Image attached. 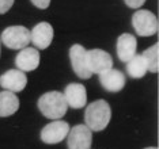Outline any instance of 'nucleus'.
Segmentation results:
<instances>
[{
    "label": "nucleus",
    "mask_w": 159,
    "mask_h": 149,
    "mask_svg": "<svg viewBox=\"0 0 159 149\" xmlns=\"http://www.w3.org/2000/svg\"><path fill=\"white\" fill-rule=\"evenodd\" d=\"M137 41L136 37L129 33H124L117 38V56L122 63H128L136 54Z\"/></svg>",
    "instance_id": "13"
},
{
    "label": "nucleus",
    "mask_w": 159,
    "mask_h": 149,
    "mask_svg": "<svg viewBox=\"0 0 159 149\" xmlns=\"http://www.w3.org/2000/svg\"><path fill=\"white\" fill-rule=\"evenodd\" d=\"M53 26L48 22H39L30 31V41L37 49H46L53 41Z\"/></svg>",
    "instance_id": "8"
},
{
    "label": "nucleus",
    "mask_w": 159,
    "mask_h": 149,
    "mask_svg": "<svg viewBox=\"0 0 159 149\" xmlns=\"http://www.w3.org/2000/svg\"><path fill=\"white\" fill-rule=\"evenodd\" d=\"M126 71H128L129 76L133 79H140L147 73L148 67H147V63L142 54H135V56L126 63Z\"/></svg>",
    "instance_id": "16"
},
{
    "label": "nucleus",
    "mask_w": 159,
    "mask_h": 149,
    "mask_svg": "<svg viewBox=\"0 0 159 149\" xmlns=\"http://www.w3.org/2000/svg\"><path fill=\"white\" fill-rule=\"evenodd\" d=\"M86 65L91 75H101L113 68V59L109 53L102 49L86 50Z\"/></svg>",
    "instance_id": "5"
},
{
    "label": "nucleus",
    "mask_w": 159,
    "mask_h": 149,
    "mask_svg": "<svg viewBox=\"0 0 159 149\" xmlns=\"http://www.w3.org/2000/svg\"><path fill=\"white\" fill-rule=\"evenodd\" d=\"M132 26L140 37H151L158 31V19L150 10H137L132 15Z\"/></svg>",
    "instance_id": "4"
},
{
    "label": "nucleus",
    "mask_w": 159,
    "mask_h": 149,
    "mask_svg": "<svg viewBox=\"0 0 159 149\" xmlns=\"http://www.w3.org/2000/svg\"><path fill=\"white\" fill-rule=\"evenodd\" d=\"M64 98L71 108H82L87 103V91L86 87L79 83H71L64 90Z\"/></svg>",
    "instance_id": "11"
},
{
    "label": "nucleus",
    "mask_w": 159,
    "mask_h": 149,
    "mask_svg": "<svg viewBox=\"0 0 159 149\" xmlns=\"http://www.w3.org/2000/svg\"><path fill=\"white\" fill-rule=\"evenodd\" d=\"M99 81L106 91H109V92H118V91L124 88L126 79H125V75L121 71L111 68V69L99 75Z\"/></svg>",
    "instance_id": "14"
},
{
    "label": "nucleus",
    "mask_w": 159,
    "mask_h": 149,
    "mask_svg": "<svg viewBox=\"0 0 159 149\" xmlns=\"http://www.w3.org/2000/svg\"><path fill=\"white\" fill-rule=\"evenodd\" d=\"M38 108L46 118L56 121L67 114L68 104L66 98L59 91H49L38 99Z\"/></svg>",
    "instance_id": "2"
},
{
    "label": "nucleus",
    "mask_w": 159,
    "mask_h": 149,
    "mask_svg": "<svg viewBox=\"0 0 159 149\" xmlns=\"http://www.w3.org/2000/svg\"><path fill=\"white\" fill-rule=\"evenodd\" d=\"M70 129L68 122L56 119L44 126V129L41 130V140L45 144H59L64 138H67Z\"/></svg>",
    "instance_id": "7"
},
{
    "label": "nucleus",
    "mask_w": 159,
    "mask_h": 149,
    "mask_svg": "<svg viewBox=\"0 0 159 149\" xmlns=\"http://www.w3.org/2000/svg\"><path fill=\"white\" fill-rule=\"evenodd\" d=\"M0 42H3L8 49L20 50L30 43V30L25 26H10L2 33Z\"/></svg>",
    "instance_id": "3"
},
{
    "label": "nucleus",
    "mask_w": 159,
    "mask_h": 149,
    "mask_svg": "<svg viewBox=\"0 0 159 149\" xmlns=\"http://www.w3.org/2000/svg\"><path fill=\"white\" fill-rule=\"evenodd\" d=\"M39 61H41V56L39 52L35 48H25L20 49V52L18 53L15 64L16 68L22 72H31L34 69H37Z\"/></svg>",
    "instance_id": "12"
},
{
    "label": "nucleus",
    "mask_w": 159,
    "mask_h": 149,
    "mask_svg": "<svg viewBox=\"0 0 159 149\" xmlns=\"http://www.w3.org/2000/svg\"><path fill=\"white\" fill-rule=\"evenodd\" d=\"M27 84V77L25 72L19 69H10L0 76V87L10 92H20Z\"/></svg>",
    "instance_id": "9"
},
{
    "label": "nucleus",
    "mask_w": 159,
    "mask_h": 149,
    "mask_svg": "<svg viewBox=\"0 0 159 149\" xmlns=\"http://www.w3.org/2000/svg\"><path fill=\"white\" fill-rule=\"evenodd\" d=\"M33 4L37 7V8L39 10H45V8H48L49 4H50V0H30Z\"/></svg>",
    "instance_id": "20"
},
{
    "label": "nucleus",
    "mask_w": 159,
    "mask_h": 149,
    "mask_svg": "<svg viewBox=\"0 0 159 149\" xmlns=\"http://www.w3.org/2000/svg\"><path fill=\"white\" fill-rule=\"evenodd\" d=\"M19 108V98L14 92L2 91L0 92V118L15 114Z\"/></svg>",
    "instance_id": "15"
},
{
    "label": "nucleus",
    "mask_w": 159,
    "mask_h": 149,
    "mask_svg": "<svg viewBox=\"0 0 159 149\" xmlns=\"http://www.w3.org/2000/svg\"><path fill=\"white\" fill-rule=\"evenodd\" d=\"M144 57L148 67V71L151 73H158L159 72V45L154 43L151 48H148L144 50V53L142 54Z\"/></svg>",
    "instance_id": "17"
},
{
    "label": "nucleus",
    "mask_w": 159,
    "mask_h": 149,
    "mask_svg": "<svg viewBox=\"0 0 159 149\" xmlns=\"http://www.w3.org/2000/svg\"><path fill=\"white\" fill-rule=\"evenodd\" d=\"M67 138L68 149H91L93 132L86 125H76L70 129Z\"/></svg>",
    "instance_id": "6"
},
{
    "label": "nucleus",
    "mask_w": 159,
    "mask_h": 149,
    "mask_svg": "<svg viewBox=\"0 0 159 149\" xmlns=\"http://www.w3.org/2000/svg\"><path fill=\"white\" fill-rule=\"evenodd\" d=\"M70 59L72 69L80 79H90L91 77V72L87 69L86 65V49L79 43L71 46L70 49Z\"/></svg>",
    "instance_id": "10"
},
{
    "label": "nucleus",
    "mask_w": 159,
    "mask_h": 149,
    "mask_svg": "<svg viewBox=\"0 0 159 149\" xmlns=\"http://www.w3.org/2000/svg\"><path fill=\"white\" fill-rule=\"evenodd\" d=\"M111 118V110L106 100L99 99L90 103L86 107L84 112V125L91 132H101L106 129Z\"/></svg>",
    "instance_id": "1"
},
{
    "label": "nucleus",
    "mask_w": 159,
    "mask_h": 149,
    "mask_svg": "<svg viewBox=\"0 0 159 149\" xmlns=\"http://www.w3.org/2000/svg\"><path fill=\"white\" fill-rule=\"evenodd\" d=\"M0 43H2V42H0Z\"/></svg>",
    "instance_id": "22"
},
{
    "label": "nucleus",
    "mask_w": 159,
    "mask_h": 149,
    "mask_svg": "<svg viewBox=\"0 0 159 149\" xmlns=\"http://www.w3.org/2000/svg\"><path fill=\"white\" fill-rule=\"evenodd\" d=\"M125 2V4L129 7V8H133V10H136V8H140L144 3H146V0H124Z\"/></svg>",
    "instance_id": "19"
},
{
    "label": "nucleus",
    "mask_w": 159,
    "mask_h": 149,
    "mask_svg": "<svg viewBox=\"0 0 159 149\" xmlns=\"http://www.w3.org/2000/svg\"><path fill=\"white\" fill-rule=\"evenodd\" d=\"M15 0H0V14L8 12Z\"/></svg>",
    "instance_id": "18"
},
{
    "label": "nucleus",
    "mask_w": 159,
    "mask_h": 149,
    "mask_svg": "<svg viewBox=\"0 0 159 149\" xmlns=\"http://www.w3.org/2000/svg\"><path fill=\"white\" fill-rule=\"evenodd\" d=\"M146 149H158V148H155V147H150V148H146Z\"/></svg>",
    "instance_id": "21"
}]
</instances>
